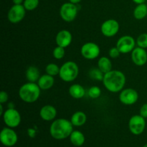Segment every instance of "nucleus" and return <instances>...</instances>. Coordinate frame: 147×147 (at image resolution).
<instances>
[{
    "instance_id": "5701e85b",
    "label": "nucleus",
    "mask_w": 147,
    "mask_h": 147,
    "mask_svg": "<svg viewBox=\"0 0 147 147\" xmlns=\"http://www.w3.org/2000/svg\"><path fill=\"white\" fill-rule=\"evenodd\" d=\"M147 15V4H138L134 10V16L136 20H143Z\"/></svg>"
},
{
    "instance_id": "1a4fd4ad",
    "label": "nucleus",
    "mask_w": 147,
    "mask_h": 147,
    "mask_svg": "<svg viewBox=\"0 0 147 147\" xmlns=\"http://www.w3.org/2000/svg\"><path fill=\"white\" fill-rule=\"evenodd\" d=\"M26 9L22 4H14L8 11V20L13 24L21 22L25 17Z\"/></svg>"
},
{
    "instance_id": "f03ea898",
    "label": "nucleus",
    "mask_w": 147,
    "mask_h": 147,
    "mask_svg": "<svg viewBox=\"0 0 147 147\" xmlns=\"http://www.w3.org/2000/svg\"><path fill=\"white\" fill-rule=\"evenodd\" d=\"M73 126L70 121L65 119H58L52 123L50 127V134L53 139L63 140L70 137L73 131Z\"/></svg>"
},
{
    "instance_id": "2f4dec72",
    "label": "nucleus",
    "mask_w": 147,
    "mask_h": 147,
    "mask_svg": "<svg viewBox=\"0 0 147 147\" xmlns=\"http://www.w3.org/2000/svg\"><path fill=\"white\" fill-rule=\"evenodd\" d=\"M140 115L143 116L144 118L146 119L147 118V103H144L140 109Z\"/></svg>"
},
{
    "instance_id": "2eb2a0df",
    "label": "nucleus",
    "mask_w": 147,
    "mask_h": 147,
    "mask_svg": "<svg viewBox=\"0 0 147 147\" xmlns=\"http://www.w3.org/2000/svg\"><path fill=\"white\" fill-rule=\"evenodd\" d=\"M72 34L68 30H63L59 32L55 37V42L57 46H60L62 47H68L72 42Z\"/></svg>"
},
{
    "instance_id": "4be33fe9",
    "label": "nucleus",
    "mask_w": 147,
    "mask_h": 147,
    "mask_svg": "<svg viewBox=\"0 0 147 147\" xmlns=\"http://www.w3.org/2000/svg\"><path fill=\"white\" fill-rule=\"evenodd\" d=\"M98 67L105 74V73L112 70L111 61L109 57H101L98 62Z\"/></svg>"
},
{
    "instance_id": "9b49d317",
    "label": "nucleus",
    "mask_w": 147,
    "mask_h": 147,
    "mask_svg": "<svg viewBox=\"0 0 147 147\" xmlns=\"http://www.w3.org/2000/svg\"><path fill=\"white\" fill-rule=\"evenodd\" d=\"M135 44H136V42L134 37L129 35H125L119 39L116 43V47L121 52V53L126 54V53L133 51Z\"/></svg>"
},
{
    "instance_id": "4468645a",
    "label": "nucleus",
    "mask_w": 147,
    "mask_h": 147,
    "mask_svg": "<svg viewBox=\"0 0 147 147\" xmlns=\"http://www.w3.org/2000/svg\"><path fill=\"white\" fill-rule=\"evenodd\" d=\"M131 60L135 65L142 66L147 63V52L144 48L137 47L131 53Z\"/></svg>"
},
{
    "instance_id": "0eeeda50",
    "label": "nucleus",
    "mask_w": 147,
    "mask_h": 147,
    "mask_svg": "<svg viewBox=\"0 0 147 147\" xmlns=\"http://www.w3.org/2000/svg\"><path fill=\"white\" fill-rule=\"evenodd\" d=\"M129 128L130 131L134 135H140L146 128L145 118L139 115H134L129 121Z\"/></svg>"
},
{
    "instance_id": "6e6552de",
    "label": "nucleus",
    "mask_w": 147,
    "mask_h": 147,
    "mask_svg": "<svg viewBox=\"0 0 147 147\" xmlns=\"http://www.w3.org/2000/svg\"><path fill=\"white\" fill-rule=\"evenodd\" d=\"M0 141L4 146L11 147L17 144L18 136L11 128L6 127L4 128L0 133Z\"/></svg>"
},
{
    "instance_id": "ddd939ff",
    "label": "nucleus",
    "mask_w": 147,
    "mask_h": 147,
    "mask_svg": "<svg viewBox=\"0 0 147 147\" xmlns=\"http://www.w3.org/2000/svg\"><path fill=\"white\" fill-rule=\"evenodd\" d=\"M139 99V94L134 89L126 88L122 90L119 95V100L123 104L133 105L137 102Z\"/></svg>"
},
{
    "instance_id": "72a5a7b5",
    "label": "nucleus",
    "mask_w": 147,
    "mask_h": 147,
    "mask_svg": "<svg viewBox=\"0 0 147 147\" xmlns=\"http://www.w3.org/2000/svg\"><path fill=\"white\" fill-rule=\"evenodd\" d=\"M132 1H133L134 3H136V4H144L145 1H146V0H132Z\"/></svg>"
},
{
    "instance_id": "e433bc0d",
    "label": "nucleus",
    "mask_w": 147,
    "mask_h": 147,
    "mask_svg": "<svg viewBox=\"0 0 147 147\" xmlns=\"http://www.w3.org/2000/svg\"><path fill=\"white\" fill-rule=\"evenodd\" d=\"M3 114H4V113H3V106H2V104H1V103H0V115H1V116H2Z\"/></svg>"
},
{
    "instance_id": "f257e3e1",
    "label": "nucleus",
    "mask_w": 147,
    "mask_h": 147,
    "mask_svg": "<svg viewBox=\"0 0 147 147\" xmlns=\"http://www.w3.org/2000/svg\"><path fill=\"white\" fill-rule=\"evenodd\" d=\"M103 83L109 91L118 93L124 87L126 76L119 70H111L104 74Z\"/></svg>"
},
{
    "instance_id": "7ed1b4c3",
    "label": "nucleus",
    "mask_w": 147,
    "mask_h": 147,
    "mask_svg": "<svg viewBox=\"0 0 147 147\" xmlns=\"http://www.w3.org/2000/svg\"><path fill=\"white\" fill-rule=\"evenodd\" d=\"M40 88L35 83L28 82L21 86L19 90V96L25 103H34L40 97Z\"/></svg>"
},
{
    "instance_id": "f704fd0d",
    "label": "nucleus",
    "mask_w": 147,
    "mask_h": 147,
    "mask_svg": "<svg viewBox=\"0 0 147 147\" xmlns=\"http://www.w3.org/2000/svg\"><path fill=\"white\" fill-rule=\"evenodd\" d=\"M24 0H12L14 4H22V3L24 2Z\"/></svg>"
},
{
    "instance_id": "6ab92c4d",
    "label": "nucleus",
    "mask_w": 147,
    "mask_h": 147,
    "mask_svg": "<svg viewBox=\"0 0 147 147\" xmlns=\"http://www.w3.org/2000/svg\"><path fill=\"white\" fill-rule=\"evenodd\" d=\"M70 142L75 146H81L85 143L86 138L80 131H73L70 136Z\"/></svg>"
},
{
    "instance_id": "c85d7f7f",
    "label": "nucleus",
    "mask_w": 147,
    "mask_h": 147,
    "mask_svg": "<svg viewBox=\"0 0 147 147\" xmlns=\"http://www.w3.org/2000/svg\"><path fill=\"white\" fill-rule=\"evenodd\" d=\"M53 57L57 60H60L65 55V48L60 46H57L53 52Z\"/></svg>"
},
{
    "instance_id": "393cba45",
    "label": "nucleus",
    "mask_w": 147,
    "mask_h": 147,
    "mask_svg": "<svg viewBox=\"0 0 147 147\" xmlns=\"http://www.w3.org/2000/svg\"><path fill=\"white\" fill-rule=\"evenodd\" d=\"M60 68V67H59L57 65L55 64V63H50L46 66L45 71L47 74L50 75L52 76H55L59 75Z\"/></svg>"
},
{
    "instance_id": "bb28decb",
    "label": "nucleus",
    "mask_w": 147,
    "mask_h": 147,
    "mask_svg": "<svg viewBox=\"0 0 147 147\" xmlns=\"http://www.w3.org/2000/svg\"><path fill=\"white\" fill-rule=\"evenodd\" d=\"M88 93L89 97L96 99L100 97V94H101V90L98 86H92L91 88H89Z\"/></svg>"
},
{
    "instance_id": "423d86ee",
    "label": "nucleus",
    "mask_w": 147,
    "mask_h": 147,
    "mask_svg": "<svg viewBox=\"0 0 147 147\" xmlns=\"http://www.w3.org/2000/svg\"><path fill=\"white\" fill-rule=\"evenodd\" d=\"M3 116V120L4 123L9 127L13 129L16 128L21 123V116L19 111L14 108H9L5 111Z\"/></svg>"
},
{
    "instance_id": "a211bd4d",
    "label": "nucleus",
    "mask_w": 147,
    "mask_h": 147,
    "mask_svg": "<svg viewBox=\"0 0 147 147\" xmlns=\"http://www.w3.org/2000/svg\"><path fill=\"white\" fill-rule=\"evenodd\" d=\"M87 121V116L86 113L83 111H77L73 113L71 116L72 124L74 126H82L86 123Z\"/></svg>"
},
{
    "instance_id": "9d476101",
    "label": "nucleus",
    "mask_w": 147,
    "mask_h": 147,
    "mask_svg": "<svg viewBox=\"0 0 147 147\" xmlns=\"http://www.w3.org/2000/svg\"><path fill=\"white\" fill-rule=\"evenodd\" d=\"M81 55L87 60H93L98 57L100 54V47L94 42L85 43L81 47Z\"/></svg>"
},
{
    "instance_id": "c756f323",
    "label": "nucleus",
    "mask_w": 147,
    "mask_h": 147,
    "mask_svg": "<svg viewBox=\"0 0 147 147\" xmlns=\"http://www.w3.org/2000/svg\"><path fill=\"white\" fill-rule=\"evenodd\" d=\"M109 56H110L111 58H117L121 54V52L119 51V49L117 48V47H112V48L110 49L109 52Z\"/></svg>"
},
{
    "instance_id": "dca6fc26",
    "label": "nucleus",
    "mask_w": 147,
    "mask_h": 147,
    "mask_svg": "<svg viewBox=\"0 0 147 147\" xmlns=\"http://www.w3.org/2000/svg\"><path fill=\"white\" fill-rule=\"evenodd\" d=\"M40 116L42 119L46 121H51L57 116V110L51 105H46L42 107L40 111Z\"/></svg>"
},
{
    "instance_id": "f8f14e48",
    "label": "nucleus",
    "mask_w": 147,
    "mask_h": 147,
    "mask_svg": "<svg viewBox=\"0 0 147 147\" xmlns=\"http://www.w3.org/2000/svg\"><path fill=\"white\" fill-rule=\"evenodd\" d=\"M102 34L108 37H113L119 30V24L116 20L111 19L105 21L100 27Z\"/></svg>"
},
{
    "instance_id": "412c9836",
    "label": "nucleus",
    "mask_w": 147,
    "mask_h": 147,
    "mask_svg": "<svg viewBox=\"0 0 147 147\" xmlns=\"http://www.w3.org/2000/svg\"><path fill=\"white\" fill-rule=\"evenodd\" d=\"M26 78L29 82L35 83L36 81H38L39 78H40V71H39L38 68L34 66L29 67L26 71Z\"/></svg>"
},
{
    "instance_id": "f3484780",
    "label": "nucleus",
    "mask_w": 147,
    "mask_h": 147,
    "mask_svg": "<svg viewBox=\"0 0 147 147\" xmlns=\"http://www.w3.org/2000/svg\"><path fill=\"white\" fill-rule=\"evenodd\" d=\"M54 83L55 80L53 76L48 74H45L40 76L38 81H37V85L41 90H48L53 87Z\"/></svg>"
},
{
    "instance_id": "aec40b11",
    "label": "nucleus",
    "mask_w": 147,
    "mask_h": 147,
    "mask_svg": "<svg viewBox=\"0 0 147 147\" xmlns=\"http://www.w3.org/2000/svg\"><path fill=\"white\" fill-rule=\"evenodd\" d=\"M69 93L73 98L80 99L85 96L86 90L80 84H74L72 85L69 88Z\"/></svg>"
},
{
    "instance_id": "7c9ffc66",
    "label": "nucleus",
    "mask_w": 147,
    "mask_h": 147,
    "mask_svg": "<svg viewBox=\"0 0 147 147\" xmlns=\"http://www.w3.org/2000/svg\"><path fill=\"white\" fill-rule=\"evenodd\" d=\"M7 100H8V94L5 91L2 90L0 93V103L3 104V103H6Z\"/></svg>"
},
{
    "instance_id": "4c0bfd02",
    "label": "nucleus",
    "mask_w": 147,
    "mask_h": 147,
    "mask_svg": "<svg viewBox=\"0 0 147 147\" xmlns=\"http://www.w3.org/2000/svg\"><path fill=\"white\" fill-rule=\"evenodd\" d=\"M143 147H147V144H145V145H144Z\"/></svg>"
},
{
    "instance_id": "a878e982",
    "label": "nucleus",
    "mask_w": 147,
    "mask_h": 147,
    "mask_svg": "<svg viewBox=\"0 0 147 147\" xmlns=\"http://www.w3.org/2000/svg\"><path fill=\"white\" fill-rule=\"evenodd\" d=\"M23 5L26 10L32 11L38 7L39 0H24L23 2Z\"/></svg>"
},
{
    "instance_id": "473e14b6",
    "label": "nucleus",
    "mask_w": 147,
    "mask_h": 147,
    "mask_svg": "<svg viewBox=\"0 0 147 147\" xmlns=\"http://www.w3.org/2000/svg\"><path fill=\"white\" fill-rule=\"evenodd\" d=\"M27 133H28L29 136L31 138H34L36 135V131L33 129H30L27 130Z\"/></svg>"
},
{
    "instance_id": "c9c22d12",
    "label": "nucleus",
    "mask_w": 147,
    "mask_h": 147,
    "mask_svg": "<svg viewBox=\"0 0 147 147\" xmlns=\"http://www.w3.org/2000/svg\"><path fill=\"white\" fill-rule=\"evenodd\" d=\"M69 1L71 3H73V4H78L79 2H80V1H81V0H69Z\"/></svg>"
},
{
    "instance_id": "39448f33",
    "label": "nucleus",
    "mask_w": 147,
    "mask_h": 147,
    "mask_svg": "<svg viewBox=\"0 0 147 147\" xmlns=\"http://www.w3.org/2000/svg\"><path fill=\"white\" fill-rule=\"evenodd\" d=\"M78 11L77 5L71 2H67L61 6L60 9V15L64 21L70 22L76 18Z\"/></svg>"
},
{
    "instance_id": "20e7f679",
    "label": "nucleus",
    "mask_w": 147,
    "mask_h": 147,
    "mask_svg": "<svg viewBox=\"0 0 147 147\" xmlns=\"http://www.w3.org/2000/svg\"><path fill=\"white\" fill-rule=\"evenodd\" d=\"M79 68L75 62L65 63L60 68L59 76L65 82H72L78 76Z\"/></svg>"
},
{
    "instance_id": "b1692460",
    "label": "nucleus",
    "mask_w": 147,
    "mask_h": 147,
    "mask_svg": "<svg viewBox=\"0 0 147 147\" xmlns=\"http://www.w3.org/2000/svg\"><path fill=\"white\" fill-rule=\"evenodd\" d=\"M89 76L90 77V78L93 79V80L103 81L104 73L99 68H93L89 71Z\"/></svg>"
},
{
    "instance_id": "cd10ccee",
    "label": "nucleus",
    "mask_w": 147,
    "mask_h": 147,
    "mask_svg": "<svg viewBox=\"0 0 147 147\" xmlns=\"http://www.w3.org/2000/svg\"><path fill=\"white\" fill-rule=\"evenodd\" d=\"M136 44L138 47L144 49L147 48V33H142L137 37Z\"/></svg>"
}]
</instances>
